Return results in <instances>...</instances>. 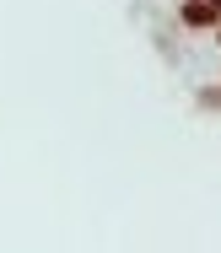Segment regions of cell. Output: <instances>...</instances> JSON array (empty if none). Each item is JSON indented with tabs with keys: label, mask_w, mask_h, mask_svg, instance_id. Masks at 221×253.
I'll return each mask as SVG.
<instances>
[{
	"label": "cell",
	"mask_w": 221,
	"mask_h": 253,
	"mask_svg": "<svg viewBox=\"0 0 221 253\" xmlns=\"http://www.w3.org/2000/svg\"><path fill=\"white\" fill-rule=\"evenodd\" d=\"M178 22H183L189 33H211V27L221 22V11L211 5V0H183V5H178Z\"/></svg>",
	"instance_id": "6da1fadb"
}]
</instances>
